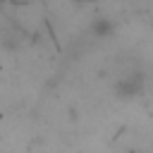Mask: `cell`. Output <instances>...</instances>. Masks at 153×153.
Instances as JSON below:
<instances>
[{
    "label": "cell",
    "instance_id": "2",
    "mask_svg": "<svg viewBox=\"0 0 153 153\" xmlns=\"http://www.w3.org/2000/svg\"><path fill=\"white\" fill-rule=\"evenodd\" d=\"M88 31H91L96 38H108V36H112V33H115V24H112L108 17H96V19L91 22Z\"/></svg>",
    "mask_w": 153,
    "mask_h": 153
},
{
    "label": "cell",
    "instance_id": "1",
    "mask_svg": "<svg viewBox=\"0 0 153 153\" xmlns=\"http://www.w3.org/2000/svg\"><path fill=\"white\" fill-rule=\"evenodd\" d=\"M146 88V76L141 69H127L112 81V93L117 100H134L143 93Z\"/></svg>",
    "mask_w": 153,
    "mask_h": 153
}]
</instances>
